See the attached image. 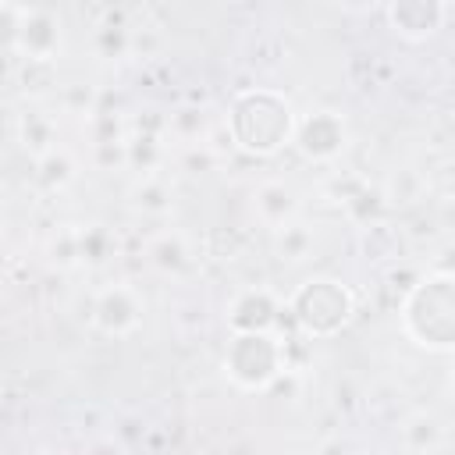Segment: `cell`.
I'll use <instances>...</instances> for the list:
<instances>
[{
	"label": "cell",
	"mask_w": 455,
	"mask_h": 455,
	"mask_svg": "<svg viewBox=\"0 0 455 455\" xmlns=\"http://www.w3.org/2000/svg\"><path fill=\"white\" fill-rule=\"evenodd\" d=\"M18 142L32 153V156H39V153H46V149H53L57 146V124H53V117L50 114H43V110H25V114H18Z\"/></svg>",
	"instance_id": "obj_14"
},
{
	"label": "cell",
	"mask_w": 455,
	"mask_h": 455,
	"mask_svg": "<svg viewBox=\"0 0 455 455\" xmlns=\"http://www.w3.org/2000/svg\"><path fill=\"white\" fill-rule=\"evenodd\" d=\"M384 14L395 36L409 43H423L444 28L448 0H384Z\"/></svg>",
	"instance_id": "obj_7"
},
{
	"label": "cell",
	"mask_w": 455,
	"mask_h": 455,
	"mask_svg": "<svg viewBox=\"0 0 455 455\" xmlns=\"http://www.w3.org/2000/svg\"><path fill=\"white\" fill-rule=\"evenodd\" d=\"M284 302L263 288V284H252V288H242L231 302H228V327L231 331H277L281 316H284Z\"/></svg>",
	"instance_id": "obj_8"
},
{
	"label": "cell",
	"mask_w": 455,
	"mask_h": 455,
	"mask_svg": "<svg viewBox=\"0 0 455 455\" xmlns=\"http://www.w3.org/2000/svg\"><path fill=\"white\" fill-rule=\"evenodd\" d=\"M132 43H135V36H132V32H128V25H124V21H117V18H107V21L92 32V46H96V53H100V57H107V60L124 57V53L132 50Z\"/></svg>",
	"instance_id": "obj_19"
},
{
	"label": "cell",
	"mask_w": 455,
	"mask_h": 455,
	"mask_svg": "<svg viewBox=\"0 0 455 455\" xmlns=\"http://www.w3.org/2000/svg\"><path fill=\"white\" fill-rule=\"evenodd\" d=\"M171 203H174V188L156 171L139 174V181L132 185V206L146 217H164L171 210Z\"/></svg>",
	"instance_id": "obj_13"
},
{
	"label": "cell",
	"mask_w": 455,
	"mask_h": 455,
	"mask_svg": "<svg viewBox=\"0 0 455 455\" xmlns=\"http://www.w3.org/2000/svg\"><path fill=\"white\" fill-rule=\"evenodd\" d=\"M402 444L409 451H434L444 444V427L437 416L430 412H412L405 423H402Z\"/></svg>",
	"instance_id": "obj_16"
},
{
	"label": "cell",
	"mask_w": 455,
	"mask_h": 455,
	"mask_svg": "<svg viewBox=\"0 0 455 455\" xmlns=\"http://www.w3.org/2000/svg\"><path fill=\"white\" fill-rule=\"evenodd\" d=\"M295 124H299V114L291 100L267 85L242 89L224 114L228 139L245 156H274L288 149L295 142Z\"/></svg>",
	"instance_id": "obj_1"
},
{
	"label": "cell",
	"mask_w": 455,
	"mask_h": 455,
	"mask_svg": "<svg viewBox=\"0 0 455 455\" xmlns=\"http://www.w3.org/2000/svg\"><path fill=\"white\" fill-rule=\"evenodd\" d=\"M448 395H451V402H455V370H451V377H448Z\"/></svg>",
	"instance_id": "obj_28"
},
{
	"label": "cell",
	"mask_w": 455,
	"mask_h": 455,
	"mask_svg": "<svg viewBox=\"0 0 455 455\" xmlns=\"http://www.w3.org/2000/svg\"><path fill=\"white\" fill-rule=\"evenodd\" d=\"M402 331L427 352H455V274L430 270L405 288Z\"/></svg>",
	"instance_id": "obj_2"
},
{
	"label": "cell",
	"mask_w": 455,
	"mask_h": 455,
	"mask_svg": "<svg viewBox=\"0 0 455 455\" xmlns=\"http://www.w3.org/2000/svg\"><path fill=\"white\" fill-rule=\"evenodd\" d=\"M345 210H348L363 228H370V224H380V213L387 210V199H384V192H366V188H359V192H352V196L345 199Z\"/></svg>",
	"instance_id": "obj_22"
},
{
	"label": "cell",
	"mask_w": 455,
	"mask_h": 455,
	"mask_svg": "<svg viewBox=\"0 0 455 455\" xmlns=\"http://www.w3.org/2000/svg\"><path fill=\"white\" fill-rule=\"evenodd\" d=\"M220 370L238 391H270L274 380L288 370L284 338L277 331H231L220 352Z\"/></svg>",
	"instance_id": "obj_4"
},
{
	"label": "cell",
	"mask_w": 455,
	"mask_h": 455,
	"mask_svg": "<svg viewBox=\"0 0 455 455\" xmlns=\"http://www.w3.org/2000/svg\"><path fill=\"white\" fill-rule=\"evenodd\" d=\"M78 249H82V263L100 267V263H107L114 256L117 242L103 224H85V228H78Z\"/></svg>",
	"instance_id": "obj_20"
},
{
	"label": "cell",
	"mask_w": 455,
	"mask_h": 455,
	"mask_svg": "<svg viewBox=\"0 0 455 455\" xmlns=\"http://www.w3.org/2000/svg\"><path fill=\"white\" fill-rule=\"evenodd\" d=\"M423 192H427V174H419V171H412V167H402V171L384 185L387 206H409V203L423 199Z\"/></svg>",
	"instance_id": "obj_21"
},
{
	"label": "cell",
	"mask_w": 455,
	"mask_h": 455,
	"mask_svg": "<svg viewBox=\"0 0 455 455\" xmlns=\"http://www.w3.org/2000/svg\"><path fill=\"white\" fill-rule=\"evenodd\" d=\"M60 107L68 114H78V117H92L100 107H96V89L92 85H68L60 92Z\"/></svg>",
	"instance_id": "obj_24"
},
{
	"label": "cell",
	"mask_w": 455,
	"mask_h": 455,
	"mask_svg": "<svg viewBox=\"0 0 455 455\" xmlns=\"http://www.w3.org/2000/svg\"><path fill=\"white\" fill-rule=\"evenodd\" d=\"M167 135L181 146L210 142V114L203 107H178L174 114H167Z\"/></svg>",
	"instance_id": "obj_15"
},
{
	"label": "cell",
	"mask_w": 455,
	"mask_h": 455,
	"mask_svg": "<svg viewBox=\"0 0 455 455\" xmlns=\"http://www.w3.org/2000/svg\"><path fill=\"white\" fill-rule=\"evenodd\" d=\"M75 174H78V164L64 146H53V149L36 156V185L46 188V192L68 188L75 181Z\"/></svg>",
	"instance_id": "obj_12"
},
{
	"label": "cell",
	"mask_w": 455,
	"mask_h": 455,
	"mask_svg": "<svg viewBox=\"0 0 455 455\" xmlns=\"http://www.w3.org/2000/svg\"><path fill=\"white\" fill-rule=\"evenodd\" d=\"M146 259L160 270V274H171L178 277L188 263H192V249H188V238L181 231H156L149 242H146Z\"/></svg>",
	"instance_id": "obj_11"
},
{
	"label": "cell",
	"mask_w": 455,
	"mask_h": 455,
	"mask_svg": "<svg viewBox=\"0 0 455 455\" xmlns=\"http://www.w3.org/2000/svg\"><path fill=\"white\" fill-rule=\"evenodd\" d=\"M60 43H64V28H60V18L53 11H43V7L21 11L14 53H21L25 60H57Z\"/></svg>",
	"instance_id": "obj_9"
},
{
	"label": "cell",
	"mask_w": 455,
	"mask_h": 455,
	"mask_svg": "<svg viewBox=\"0 0 455 455\" xmlns=\"http://www.w3.org/2000/svg\"><path fill=\"white\" fill-rule=\"evenodd\" d=\"M142 295L128 284V281H114L107 288H100L92 295V306H89V320L100 334L107 338H128L142 327Z\"/></svg>",
	"instance_id": "obj_6"
},
{
	"label": "cell",
	"mask_w": 455,
	"mask_h": 455,
	"mask_svg": "<svg viewBox=\"0 0 455 455\" xmlns=\"http://www.w3.org/2000/svg\"><path fill=\"white\" fill-rule=\"evenodd\" d=\"M348 121L341 110H331V107H320V110H309V114H299V124H295V149L313 160V164H331L338 160L345 149H348Z\"/></svg>",
	"instance_id": "obj_5"
},
{
	"label": "cell",
	"mask_w": 455,
	"mask_h": 455,
	"mask_svg": "<svg viewBox=\"0 0 455 455\" xmlns=\"http://www.w3.org/2000/svg\"><path fill=\"white\" fill-rule=\"evenodd\" d=\"M284 309L295 331L313 341H327L348 327L355 313V295L338 277H309L288 295Z\"/></svg>",
	"instance_id": "obj_3"
},
{
	"label": "cell",
	"mask_w": 455,
	"mask_h": 455,
	"mask_svg": "<svg viewBox=\"0 0 455 455\" xmlns=\"http://www.w3.org/2000/svg\"><path fill=\"white\" fill-rule=\"evenodd\" d=\"M217 160H220V153H217L210 142H192V146L181 149V167H185L188 174H203V171H210Z\"/></svg>",
	"instance_id": "obj_26"
},
{
	"label": "cell",
	"mask_w": 455,
	"mask_h": 455,
	"mask_svg": "<svg viewBox=\"0 0 455 455\" xmlns=\"http://www.w3.org/2000/svg\"><path fill=\"white\" fill-rule=\"evenodd\" d=\"M164 142L160 132H128V167H135L139 174H149L164 164Z\"/></svg>",
	"instance_id": "obj_18"
},
{
	"label": "cell",
	"mask_w": 455,
	"mask_h": 455,
	"mask_svg": "<svg viewBox=\"0 0 455 455\" xmlns=\"http://www.w3.org/2000/svg\"><path fill=\"white\" fill-rule=\"evenodd\" d=\"M313 242H316L313 228L302 224L299 217L274 231V252H277L281 259H288V263H302V259L313 252Z\"/></svg>",
	"instance_id": "obj_17"
},
{
	"label": "cell",
	"mask_w": 455,
	"mask_h": 455,
	"mask_svg": "<svg viewBox=\"0 0 455 455\" xmlns=\"http://www.w3.org/2000/svg\"><path fill=\"white\" fill-rule=\"evenodd\" d=\"M252 217H256L263 228H270V231L284 228L288 220L299 217V192H295L288 181H277V178L259 181V185L252 188Z\"/></svg>",
	"instance_id": "obj_10"
},
{
	"label": "cell",
	"mask_w": 455,
	"mask_h": 455,
	"mask_svg": "<svg viewBox=\"0 0 455 455\" xmlns=\"http://www.w3.org/2000/svg\"><path fill=\"white\" fill-rule=\"evenodd\" d=\"M89 146H92V167L96 171L128 167V139H107V142H89Z\"/></svg>",
	"instance_id": "obj_23"
},
{
	"label": "cell",
	"mask_w": 455,
	"mask_h": 455,
	"mask_svg": "<svg viewBox=\"0 0 455 455\" xmlns=\"http://www.w3.org/2000/svg\"><path fill=\"white\" fill-rule=\"evenodd\" d=\"M50 259H53L57 267H75V263H82L78 228H68V231H60V235L50 242Z\"/></svg>",
	"instance_id": "obj_25"
},
{
	"label": "cell",
	"mask_w": 455,
	"mask_h": 455,
	"mask_svg": "<svg viewBox=\"0 0 455 455\" xmlns=\"http://www.w3.org/2000/svg\"><path fill=\"white\" fill-rule=\"evenodd\" d=\"M338 4H341L345 11H355V14H359V11H370L377 0H338Z\"/></svg>",
	"instance_id": "obj_27"
}]
</instances>
